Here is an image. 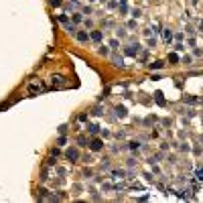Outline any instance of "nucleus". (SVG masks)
Instances as JSON below:
<instances>
[{"instance_id": "1", "label": "nucleus", "mask_w": 203, "mask_h": 203, "mask_svg": "<svg viewBox=\"0 0 203 203\" xmlns=\"http://www.w3.org/2000/svg\"><path fill=\"white\" fill-rule=\"evenodd\" d=\"M65 157H67V161L77 162L79 161V150H77V148H67V150H65Z\"/></svg>"}, {"instance_id": "2", "label": "nucleus", "mask_w": 203, "mask_h": 203, "mask_svg": "<svg viewBox=\"0 0 203 203\" xmlns=\"http://www.w3.org/2000/svg\"><path fill=\"white\" fill-rule=\"evenodd\" d=\"M87 146H89V148L93 150V152H98V150H102V148H104V142H102L100 138H91Z\"/></svg>"}, {"instance_id": "3", "label": "nucleus", "mask_w": 203, "mask_h": 203, "mask_svg": "<svg viewBox=\"0 0 203 203\" xmlns=\"http://www.w3.org/2000/svg\"><path fill=\"white\" fill-rule=\"evenodd\" d=\"M75 39L79 41V43H87V41H89V33H87V31H77V33H75Z\"/></svg>"}, {"instance_id": "4", "label": "nucleus", "mask_w": 203, "mask_h": 203, "mask_svg": "<svg viewBox=\"0 0 203 203\" xmlns=\"http://www.w3.org/2000/svg\"><path fill=\"white\" fill-rule=\"evenodd\" d=\"M138 51H140V45H130V47H126V49H124V53H126V55H130V57H134Z\"/></svg>"}, {"instance_id": "5", "label": "nucleus", "mask_w": 203, "mask_h": 203, "mask_svg": "<svg viewBox=\"0 0 203 203\" xmlns=\"http://www.w3.org/2000/svg\"><path fill=\"white\" fill-rule=\"evenodd\" d=\"M102 37H104V35H102V31H91V33H89V39L93 41V43H100Z\"/></svg>"}, {"instance_id": "6", "label": "nucleus", "mask_w": 203, "mask_h": 203, "mask_svg": "<svg viewBox=\"0 0 203 203\" xmlns=\"http://www.w3.org/2000/svg\"><path fill=\"white\" fill-rule=\"evenodd\" d=\"M155 102H157L159 106H164V104H166L164 98H162V91H155Z\"/></svg>"}, {"instance_id": "7", "label": "nucleus", "mask_w": 203, "mask_h": 203, "mask_svg": "<svg viewBox=\"0 0 203 203\" xmlns=\"http://www.w3.org/2000/svg\"><path fill=\"white\" fill-rule=\"evenodd\" d=\"M116 114H118V118H126V116H128V112H126L124 106H118V108H116Z\"/></svg>"}, {"instance_id": "8", "label": "nucleus", "mask_w": 203, "mask_h": 203, "mask_svg": "<svg viewBox=\"0 0 203 203\" xmlns=\"http://www.w3.org/2000/svg\"><path fill=\"white\" fill-rule=\"evenodd\" d=\"M51 81H53V85L57 87V85H61V83H63V75H53Z\"/></svg>"}, {"instance_id": "9", "label": "nucleus", "mask_w": 203, "mask_h": 203, "mask_svg": "<svg viewBox=\"0 0 203 203\" xmlns=\"http://www.w3.org/2000/svg\"><path fill=\"white\" fill-rule=\"evenodd\" d=\"M65 31H67L69 35H75V33H77V29H75V25H71V22H67V25H65Z\"/></svg>"}, {"instance_id": "10", "label": "nucleus", "mask_w": 203, "mask_h": 203, "mask_svg": "<svg viewBox=\"0 0 203 203\" xmlns=\"http://www.w3.org/2000/svg\"><path fill=\"white\" fill-rule=\"evenodd\" d=\"M98 128H100V126H96V124H87V132H89L91 136H96V134H98Z\"/></svg>"}, {"instance_id": "11", "label": "nucleus", "mask_w": 203, "mask_h": 203, "mask_svg": "<svg viewBox=\"0 0 203 203\" xmlns=\"http://www.w3.org/2000/svg\"><path fill=\"white\" fill-rule=\"evenodd\" d=\"M169 63L177 65V63H179V55H177V53H171V55H169Z\"/></svg>"}, {"instance_id": "12", "label": "nucleus", "mask_w": 203, "mask_h": 203, "mask_svg": "<svg viewBox=\"0 0 203 203\" xmlns=\"http://www.w3.org/2000/svg\"><path fill=\"white\" fill-rule=\"evenodd\" d=\"M57 20H59L61 25H67V22H69V16H67V14H59V16H57Z\"/></svg>"}, {"instance_id": "13", "label": "nucleus", "mask_w": 203, "mask_h": 203, "mask_svg": "<svg viewBox=\"0 0 203 203\" xmlns=\"http://www.w3.org/2000/svg\"><path fill=\"white\" fill-rule=\"evenodd\" d=\"M164 67V63L162 61H155V63H150V69H162Z\"/></svg>"}, {"instance_id": "14", "label": "nucleus", "mask_w": 203, "mask_h": 203, "mask_svg": "<svg viewBox=\"0 0 203 203\" xmlns=\"http://www.w3.org/2000/svg\"><path fill=\"white\" fill-rule=\"evenodd\" d=\"M71 20H73V22H81V20H83V14H79V12H75V14L71 16Z\"/></svg>"}, {"instance_id": "15", "label": "nucleus", "mask_w": 203, "mask_h": 203, "mask_svg": "<svg viewBox=\"0 0 203 203\" xmlns=\"http://www.w3.org/2000/svg\"><path fill=\"white\" fill-rule=\"evenodd\" d=\"M65 142H67V138H65V134H61L59 140H57V146H65Z\"/></svg>"}, {"instance_id": "16", "label": "nucleus", "mask_w": 203, "mask_h": 203, "mask_svg": "<svg viewBox=\"0 0 203 203\" xmlns=\"http://www.w3.org/2000/svg\"><path fill=\"white\" fill-rule=\"evenodd\" d=\"M112 61H114V65H116V67H124V61H122L120 57H114Z\"/></svg>"}, {"instance_id": "17", "label": "nucleus", "mask_w": 203, "mask_h": 203, "mask_svg": "<svg viewBox=\"0 0 203 203\" xmlns=\"http://www.w3.org/2000/svg\"><path fill=\"white\" fill-rule=\"evenodd\" d=\"M49 4H51L53 8H57V6H61V4H63V0H49Z\"/></svg>"}, {"instance_id": "18", "label": "nucleus", "mask_w": 203, "mask_h": 203, "mask_svg": "<svg viewBox=\"0 0 203 203\" xmlns=\"http://www.w3.org/2000/svg\"><path fill=\"white\" fill-rule=\"evenodd\" d=\"M164 39H166V41H171V39H173V33H171L169 29H164Z\"/></svg>"}, {"instance_id": "19", "label": "nucleus", "mask_w": 203, "mask_h": 203, "mask_svg": "<svg viewBox=\"0 0 203 203\" xmlns=\"http://www.w3.org/2000/svg\"><path fill=\"white\" fill-rule=\"evenodd\" d=\"M59 155H61V152H59V146H57V148H51V157H59Z\"/></svg>"}, {"instance_id": "20", "label": "nucleus", "mask_w": 203, "mask_h": 203, "mask_svg": "<svg viewBox=\"0 0 203 203\" xmlns=\"http://www.w3.org/2000/svg\"><path fill=\"white\" fill-rule=\"evenodd\" d=\"M55 157H51V159H49V161H47V166H55Z\"/></svg>"}, {"instance_id": "21", "label": "nucleus", "mask_w": 203, "mask_h": 203, "mask_svg": "<svg viewBox=\"0 0 203 203\" xmlns=\"http://www.w3.org/2000/svg\"><path fill=\"white\" fill-rule=\"evenodd\" d=\"M132 16L138 18V16H140V8H134V10H132Z\"/></svg>"}, {"instance_id": "22", "label": "nucleus", "mask_w": 203, "mask_h": 203, "mask_svg": "<svg viewBox=\"0 0 203 203\" xmlns=\"http://www.w3.org/2000/svg\"><path fill=\"white\" fill-rule=\"evenodd\" d=\"M187 102H189V104H197V98H195V96H189Z\"/></svg>"}, {"instance_id": "23", "label": "nucleus", "mask_w": 203, "mask_h": 203, "mask_svg": "<svg viewBox=\"0 0 203 203\" xmlns=\"http://www.w3.org/2000/svg\"><path fill=\"white\" fill-rule=\"evenodd\" d=\"M138 146H140V144H138V142H136V140H132V142H130V148H132V150H136V148H138Z\"/></svg>"}, {"instance_id": "24", "label": "nucleus", "mask_w": 203, "mask_h": 203, "mask_svg": "<svg viewBox=\"0 0 203 203\" xmlns=\"http://www.w3.org/2000/svg\"><path fill=\"white\" fill-rule=\"evenodd\" d=\"M39 193H41V195H39L41 199H45V197H47V193H49V191H47V189H41Z\"/></svg>"}, {"instance_id": "25", "label": "nucleus", "mask_w": 203, "mask_h": 203, "mask_svg": "<svg viewBox=\"0 0 203 203\" xmlns=\"http://www.w3.org/2000/svg\"><path fill=\"white\" fill-rule=\"evenodd\" d=\"M197 179H199V181H203V169H199V171H197Z\"/></svg>"}, {"instance_id": "26", "label": "nucleus", "mask_w": 203, "mask_h": 203, "mask_svg": "<svg viewBox=\"0 0 203 203\" xmlns=\"http://www.w3.org/2000/svg\"><path fill=\"white\" fill-rule=\"evenodd\" d=\"M183 49H185V47H183L181 43H177V45H175V51H183Z\"/></svg>"}, {"instance_id": "27", "label": "nucleus", "mask_w": 203, "mask_h": 203, "mask_svg": "<svg viewBox=\"0 0 203 203\" xmlns=\"http://www.w3.org/2000/svg\"><path fill=\"white\" fill-rule=\"evenodd\" d=\"M59 132H61V134H65V132H67V126H65V124H63V126H59Z\"/></svg>"}, {"instance_id": "28", "label": "nucleus", "mask_w": 203, "mask_h": 203, "mask_svg": "<svg viewBox=\"0 0 203 203\" xmlns=\"http://www.w3.org/2000/svg\"><path fill=\"white\" fill-rule=\"evenodd\" d=\"M110 45H112V47H114V49H118V45H120V43H118V41L114 39V41H110Z\"/></svg>"}, {"instance_id": "29", "label": "nucleus", "mask_w": 203, "mask_h": 203, "mask_svg": "<svg viewBox=\"0 0 203 203\" xmlns=\"http://www.w3.org/2000/svg\"><path fill=\"white\" fill-rule=\"evenodd\" d=\"M89 2H96V0H89Z\"/></svg>"}]
</instances>
